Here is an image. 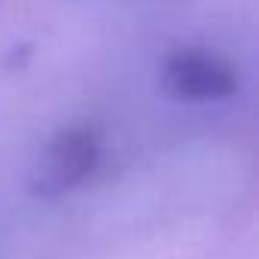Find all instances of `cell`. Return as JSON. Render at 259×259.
Here are the masks:
<instances>
[{
    "label": "cell",
    "instance_id": "1",
    "mask_svg": "<svg viewBox=\"0 0 259 259\" xmlns=\"http://www.w3.org/2000/svg\"><path fill=\"white\" fill-rule=\"evenodd\" d=\"M101 135L92 125H67L55 132L31 168V192L40 198H58L64 192L79 189L95 177L101 165Z\"/></svg>",
    "mask_w": 259,
    "mask_h": 259
},
{
    "label": "cell",
    "instance_id": "2",
    "mask_svg": "<svg viewBox=\"0 0 259 259\" xmlns=\"http://www.w3.org/2000/svg\"><path fill=\"white\" fill-rule=\"evenodd\" d=\"M159 85L180 104H217L238 95V70L217 52L201 46H180L162 58Z\"/></svg>",
    "mask_w": 259,
    "mask_h": 259
}]
</instances>
